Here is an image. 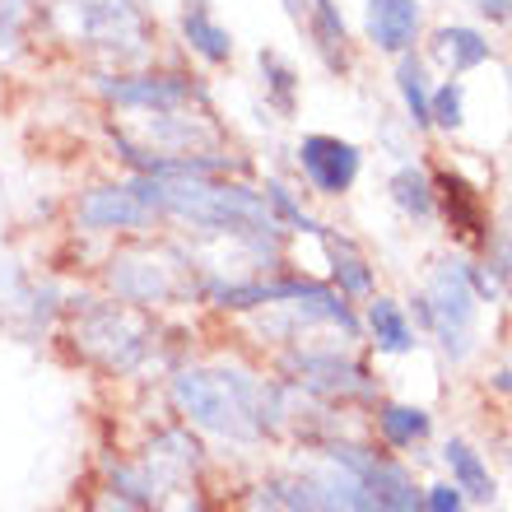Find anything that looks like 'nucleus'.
Masks as SVG:
<instances>
[{"label":"nucleus","mask_w":512,"mask_h":512,"mask_svg":"<svg viewBox=\"0 0 512 512\" xmlns=\"http://www.w3.org/2000/svg\"><path fill=\"white\" fill-rule=\"evenodd\" d=\"M173 401L177 410L201 424V429L233 438V443H256L266 433V391L233 373H205V368H187L173 378Z\"/></svg>","instance_id":"1"},{"label":"nucleus","mask_w":512,"mask_h":512,"mask_svg":"<svg viewBox=\"0 0 512 512\" xmlns=\"http://www.w3.org/2000/svg\"><path fill=\"white\" fill-rule=\"evenodd\" d=\"M419 322L429 326V331H438V340H443V350L452 354V359H461V354L471 350L475 294H471V284H466L461 261H443V266H438L429 294L419 298Z\"/></svg>","instance_id":"2"},{"label":"nucleus","mask_w":512,"mask_h":512,"mask_svg":"<svg viewBox=\"0 0 512 512\" xmlns=\"http://www.w3.org/2000/svg\"><path fill=\"white\" fill-rule=\"evenodd\" d=\"M75 336H80V350L89 354V359H98L103 368H112V373L135 368L140 354H145V345H149L145 326L135 322L126 308H112V303L89 312V317L75 326Z\"/></svg>","instance_id":"3"},{"label":"nucleus","mask_w":512,"mask_h":512,"mask_svg":"<svg viewBox=\"0 0 512 512\" xmlns=\"http://www.w3.org/2000/svg\"><path fill=\"white\" fill-rule=\"evenodd\" d=\"M154 215H159V210L135 191V182H126V187H94V191H84L80 205H75V219H80V229H89V233L149 229Z\"/></svg>","instance_id":"4"},{"label":"nucleus","mask_w":512,"mask_h":512,"mask_svg":"<svg viewBox=\"0 0 512 512\" xmlns=\"http://www.w3.org/2000/svg\"><path fill=\"white\" fill-rule=\"evenodd\" d=\"M298 168L322 196H345L359 177V149L340 135H303L298 145Z\"/></svg>","instance_id":"5"},{"label":"nucleus","mask_w":512,"mask_h":512,"mask_svg":"<svg viewBox=\"0 0 512 512\" xmlns=\"http://www.w3.org/2000/svg\"><path fill=\"white\" fill-rule=\"evenodd\" d=\"M103 94H108L117 108L177 112L196 98V89H191V80H182V75H117V80H103Z\"/></svg>","instance_id":"6"},{"label":"nucleus","mask_w":512,"mask_h":512,"mask_svg":"<svg viewBox=\"0 0 512 512\" xmlns=\"http://www.w3.org/2000/svg\"><path fill=\"white\" fill-rule=\"evenodd\" d=\"M80 38L98 42V47L131 42V52H140L145 47V19L126 0H80Z\"/></svg>","instance_id":"7"},{"label":"nucleus","mask_w":512,"mask_h":512,"mask_svg":"<svg viewBox=\"0 0 512 512\" xmlns=\"http://www.w3.org/2000/svg\"><path fill=\"white\" fill-rule=\"evenodd\" d=\"M112 289L135 303V308H149V303H168L173 298V270L159 266L154 256H112Z\"/></svg>","instance_id":"8"},{"label":"nucleus","mask_w":512,"mask_h":512,"mask_svg":"<svg viewBox=\"0 0 512 512\" xmlns=\"http://www.w3.org/2000/svg\"><path fill=\"white\" fill-rule=\"evenodd\" d=\"M433 196L443 201V215L447 224H452V233H457L461 243H489V224H485V205H480V191L471 187V182H461L457 173H438L433 177Z\"/></svg>","instance_id":"9"},{"label":"nucleus","mask_w":512,"mask_h":512,"mask_svg":"<svg viewBox=\"0 0 512 512\" xmlns=\"http://www.w3.org/2000/svg\"><path fill=\"white\" fill-rule=\"evenodd\" d=\"M368 42H378L382 52H410V42L419 33V5L415 0H368L364 10Z\"/></svg>","instance_id":"10"},{"label":"nucleus","mask_w":512,"mask_h":512,"mask_svg":"<svg viewBox=\"0 0 512 512\" xmlns=\"http://www.w3.org/2000/svg\"><path fill=\"white\" fill-rule=\"evenodd\" d=\"M298 382L312 391H326V396H364L373 382L359 364H340L336 354H308L298 359Z\"/></svg>","instance_id":"11"},{"label":"nucleus","mask_w":512,"mask_h":512,"mask_svg":"<svg viewBox=\"0 0 512 512\" xmlns=\"http://www.w3.org/2000/svg\"><path fill=\"white\" fill-rule=\"evenodd\" d=\"M303 28L312 33V47L326 61V70H350V33H345V19H340L336 0H312Z\"/></svg>","instance_id":"12"},{"label":"nucleus","mask_w":512,"mask_h":512,"mask_svg":"<svg viewBox=\"0 0 512 512\" xmlns=\"http://www.w3.org/2000/svg\"><path fill=\"white\" fill-rule=\"evenodd\" d=\"M182 38H187L191 52L201 56V61H210V66H224L233 56V33L205 10V0H191L187 10H182Z\"/></svg>","instance_id":"13"},{"label":"nucleus","mask_w":512,"mask_h":512,"mask_svg":"<svg viewBox=\"0 0 512 512\" xmlns=\"http://www.w3.org/2000/svg\"><path fill=\"white\" fill-rule=\"evenodd\" d=\"M433 56H438L452 75H466V70L489 61V42H485V33H475V28L452 24V28H438V33H433Z\"/></svg>","instance_id":"14"},{"label":"nucleus","mask_w":512,"mask_h":512,"mask_svg":"<svg viewBox=\"0 0 512 512\" xmlns=\"http://www.w3.org/2000/svg\"><path fill=\"white\" fill-rule=\"evenodd\" d=\"M391 201L401 205L405 215H415V219H429L433 210H438V196H433L429 173L415 168V163L396 168V177H391Z\"/></svg>","instance_id":"15"},{"label":"nucleus","mask_w":512,"mask_h":512,"mask_svg":"<svg viewBox=\"0 0 512 512\" xmlns=\"http://www.w3.org/2000/svg\"><path fill=\"white\" fill-rule=\"evenodd\" d=\"M443 457H447V466H452V475H457V489H466L475 503H489L494 499V480H489V471H485V461L475 457L466 443H452L443 447Z\"/></svg>","instance_id":"16"},{"label":"nucleus","mask_w":512,"mask_h":512,"mask_svg":"<svg viewBox=\"0 0 512 512\" xmlns=\"http://www.w3.org/2000/svg\"><path fill=\"white\" fill-rule=\"evenodd\" d=\"M256 61H261V75H266V103L280 112V117H294V108H298V75H294V66H289L284 56H275V52H261Z\"/></svg>","instance_id":"17"},{"label":"nucleus","mask_w":512,"mask_h":512,"mask_svg":"<svg viewBox=\"0 0 512 512\" xmlns=\"http://www.w3.org/2000/svg\"><path fill=\"white\" fill-rule=\"evenodd\" d=\"M368 326H373V336H378V350H387V354H405L410 345H415V331H410V322H405V312L396 308V303H387V298L373 303Z\"/></svg>","instance_id":"18"},{"label":"nucleus","mask_w":512,"mask_h":512,"mask_svg":"<svg viewBox=\"0 0 512 512\" xmlns=\"http://www.w3.org/2000/svg\"><path fill=\"white\" fill-rule=\"evenodd\" d=\"M396 84H401V98L405 108H410V122L424 131L433 126V112H429V84H424V66H419V56L401 52V70H396Z\"/></svg>","instance_id":"19"},{"label":"nucleus","mask_w":512,"mask_h":512,"mask_svg":"<svg viewBox=\"0 0 512 512\" xmlns=\"http://www.w3.org/2000/svg\"><path fill=\"white\" fill-rule=\"evenodd\" d=\"M378 424L391 447H410V443H419V438H429V415L415 410V405H387L378 415Z\"/></svg>","instance_id":"20"},{"label":"nucleus","mask_w":512,"mask_h":512,"mask_svg":"<svg viewBox=\"0 0 512 512\" xmlns=\"http://www.w3.org/2000/svg\"><path fill=\"white\" fill-rule=\"evenodd\" d=\"M326 247H331V256H336V284H340V294H368V289H373V270H368L364 256L354 252L345 238H326Z\"/></svg>","instance_id":"21"},{"label":"nucleus","mask_w":512,"mask_h":512,"mask_svg":"<svg viewBox=\"0 0 512 512\" xmlns=\"http://www.w3.org/2000/svg\"><path fill=\"white\" fill-rule=\"evenodd\" d=\"M280 499L294 512H350L345 503H340V485H317V480L280 485Z\"/></svg>","instance_id":"22"},{"label":"nucleus","mask_w":512,"mask_h":512,"mask_svg":"<svg viewBox=\"0 0 512 512\" xmlns=\"http://www.w3.org/2000/svg\"><path fill=\"white\" fill-rule=\"evenodd\" d=\"M266 205H270V215H275V224H289L294 233H322V224L294 201V191L284 187V182H266Z\"/></svg>","instance_id":"23"},{"label":"nucleus","mask_w":512,"mask_h":512,"mask_svg":"<svg viewBox=\"0 0 512 512\" xmlns=\"http://www.w3.org/2000/svg\"><path fill=\"white\" fill-rule=\"evenodd\" d=\"M461 108H466V89H461V80H447L438 94H429L433 122L447 126V131H457L461 126Z\"/></svg>","instance_id":"24"},{"label":"nucleus","mask_w":512,"mask_h":512,"mask_svg":"<svg viewBox=\"0 0 512 512\" xmlns=\"http://www.w3.org/2000/svg\"><path fill=\"white\" fill-rule=\"evenodd\" d=\"M466 508V499H461L457 485H433L429 499H424V512H461Z\"/></svg>","instance_id":"25"},{"label":"nucleus","mask_w":512,"mask_h":512,"mask_svg":"<svg viewBox=\"0 0 512 512\" xmlns=\"http://www.w3.org/2000/svg\"><path fill=\"white\" fill-rule=\"evenodd\" d=\"M475 10L485 14L489 24H512V0H475Z\"/></svg>","instance_id":"26"},{"label":"nucleus","mask_w":512,"mask_h":512,"mask_svg":"<svg viewBox=\"0 0 512 512\" xmlns=\"http://www.w3.org/2000/svg\"><path fill=\"white\" fill-rule=\"evenodd\" d=\"M499 391H512V373H499Z\"/></svg>","instance_id":"27"}]
</instances>
